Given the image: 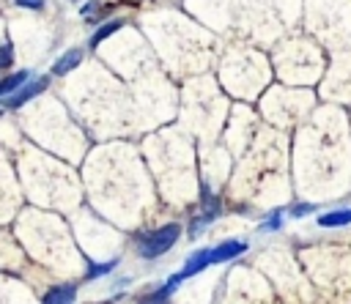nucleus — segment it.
Wrapping results in <instances>:
<instances>
[{"label":"nucleus","instance_id":"f257e3e1","mask_svg":"<svg viewBox=\"0 0 351 304\" xmlns=\"http://www.w3.org/2000/svg\"><path fill=\"white\" fill-rule=\"evenodd\" d=\"M178 236H181V227H178L176 222L162 225L159 230L148 233V236L140 241V255H143V257H159V255H165V252L178 241Z\"/></svg>","mask_w":351,"mask_h":304},{"label":"nucleus","instance_id":"f03ea898","mask_svg":"<svg viewBox=\"0 0 351 304\" xmlns=\"http://www.w3.org/2000/svg\"><path fill=\"white\" fill-rule=\"evenodd\" d=\"M47 82H49L47 77H38V79L27 82V85H25L22 90H16L14 96H5V99H3V107H5V110H19L25 101H30L33 96H38V93L47 88Z\"/></svg>","mask_w":351,"mask_h":304},{"label":"nucleus","instance_id":"7ed1b4c3","mask_svg":"<svg viewBox=\"0 0 351 304\" xmlns=\"http://www.w3.org/2000/svg\"><path fill=\"white\" fill-rule=\"evenodd\" d=\"M217 214H219V200H217V197H211V194L206 192V197H203V211L195 216V222H192L189 233H192V236H197L206 225H211V222H214V216H217Z\"/></svg>","mask_w":351,"mask_h":304},{"label":"nucleus","instance_id":"20e7f679","mask_svg":"<svg viewBox=\"0 0 351 304\" xmlns=\"http://www.w3.org/2000/svg\"><path fill=\"white\" fill-rule=\"evenodd\" d=\"M244 249H247V244H244V241H222V244H217V246L211 249V263L233 260V257H239Z\"/></svg>","mask_w":351,"mask_h":304},{"label":"nucleus","instance_id":"39448f33","mask_svg":"<svg viewBox=\"0 0 351 304\" xmlns=\"http://www.w3.org/2000/svg\"><path fill=\"white\" fill-rule=\"evenodd\" d=\"M206 266H211V249H197V252H192V255H189L186 266L181 268V277L186 279V277H192V274L203 271Z\"/></svg>","mask_w":351,"mask_h":304},{"label":"nucleus","instance_id":"423d86ee","mask_svg":"<svg viewBox=\"0 0 351 304\" xmlns=\"http://www.w3.org/2000/svg\"><path fill=\"white\" fill-rule=\"evenodd\" d=\"M77 288L74 285H55L44 293V304H74Z\"/></svg>","mask_w":351,"mask_h":304},{"label":"nucleus","instance_id":"0eeeda50","mask_svg":"<svg viewBox=\"0 0 351 304\" xmlns=\"http://www.w3.org/2000/svg\"><path fill=\"white\" fill-rule=\"evenodd\" d=\"M80 60H82V49H69L66 55H60V58L55 60L52 74H66V71L77 68V66H80Z\"/></svg>","mask_w":351,"mask_h":304},{"label":"nucleus","instance_id":"6e6552de","mask_svg":"<svg viewBox=\"0 0 351 304\" xmlns=\"http://www.w3.org/2000/svg\"><path fill=\"white\" fill-rule=\"evenodd\" d=\"M27 71H16V74H11V77H5L3 82H0V96L5 99V96H11L14 90H22V85H27Z\"/></svg>","mask_w":351,"mask_h":304},{"label":"nucleus","instance_id":"1a4fd4ad","mask_svg":"<svg viewBox=\"0 0 351 304\" xmlns=\"http://www.w3.org/2000/svg\"><path fill=\"white\" fill-rule=\"evenodd\" d=\"M348 222H351V208L329 211V214H321V219H318L321 227H340V225H348Z\"/></svg>","mask_w":351,"mask_h":304},{"label":"nucleus","instance_id":"9d476101","mask_svg":"<svg viewBox=\"0 0 351 304\" xmlns=\"http://www.w3.org/2000/svg\"><path fill=\"white\" fill-rule=\"evenodd\" d=\"M121 25H123L121 19H112V22H107V25H101V27H99V30L90 36V47H99V44H101L104 38H110V36H112V33H115Z\"/></svg>","mask_w":351,"mask_h":304},{"label":"nucleus","instance_id":"9b49d317","mask_svg":"<svg viewBox=\"0 0 351 304\" xmlns=\"http://www.w3.org/2000/svg\"><path fill=\"white\" fill-rule=\"evenodd\" d=\"M115 263L118 260H110V263H99V266H88V279H93V277H101V274H107V271H112L115 268Z\"/></svg>","mask_w":351,"mask_h":304},{"label":"nucleus","instance_id":"f8f14e48","mask_svg":"<svg viewBox=\"0 0 351 304\" xmlns=\"http://www.w3.org/2000/svg\"><path fill=\"white\" fill-rule=\"evenodd\" d=\"M310 211H315L313 203H296V205L291 208V216H304V214H310Z\"/></svg>","mask_w":351,"mask_h":304},{"label":"nucleus","instance_id":"ddd939ff","mask_svg":"<svg viewBox=\"0 0 351 304\" xmlns=\"http://www.w3.org/2000/svg\"><path fill=\"white\" fill-rule=\"evenodd\" d=\"M277 225H280V211H274V214L269 216V222H266V225H261V230H274Z\"/></svg>","mask_w":351,"mask_h":304},{"label":"nucleus","instance_id":"4468645a","mask_svg":"<svg viewBox=\"0 0 351 304\" xmlns=\"http://www.w3.org/2000/svg\"><path fill=\"white\" fill-rule=\"evenodd\" d=\"M19 5H25V8H41L44 5V0H16Z\"/></svg>","mask_w":351,"mask_h":304},{"label":"nucleus","instance_id":"2eb2a0df","mask_svg":"<svg viewBox=\"0 0 351 304\" xmlns=\"http://www.w3.org/2000/svg\"><path fill=\"white\" fill-rule=\"evenodd\" d=\"M3 66H11V44L3 47Z\"/></svg>","mask_w":351,"mask_h":304},{"label":"nucleus","instance_id":"dca6fc26","mask_svg":"<svg viewBox=\"0 0 351 304\" xmlns=\"http://www.w3.org/2000/svg\"><path fill=\"white\" fill-rule=\"evenodd\" d=\"M143 304H165V299H162L159 293H154V296H151V299H145Z\"/></svg>","mask_w":351,"mask_h":304}]
</instances>
